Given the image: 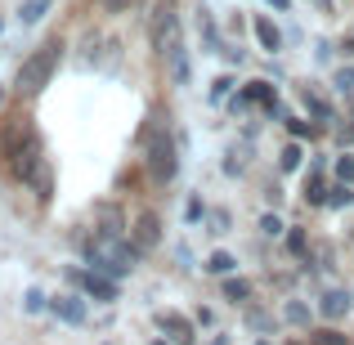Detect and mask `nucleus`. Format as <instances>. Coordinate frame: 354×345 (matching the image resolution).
Segmentation results:
<instances>
[{
  "instance_id": "nucleus-3",
  "label": "nucleus",
  "mask_w": 354,
  "mask_h": 345,
  "mask_svg": "<svg viewBox=\"0 0 354 345\" xmlns=\"http://www.w3.org/2000/svg\"><path fill=\"white\" fill-rule=\"evenodd\" d=\"M59 59H63V45L59 41H50V45H41V50L32 54V59L18 68V77H14V90L23 99H32V95H41L45 86H50V77H54V68H59Z\"/></svg>"
},
{
  "instance_id": "nucleus-9",
  "label": "nucleus",
  "mask_w": 354,
  "mask_h": 345,
  "mask_svg": "<svg viewBox=\"0 0 354 345\" xmlns=\"http://www.w3.org/2000/svg\"><path fill=\"white\" fill-rule=\"evenodd\" d=\"M157 328H162L171 341H180V345H189V341H193V323H189V319H180V314H157Z\"/></svg>"
},
{
  "instance_id": "nucleus-22",
  "label": "nucleus",
  "mask_w": 354,
  "mask_h": 345,
  "mask_svg": "<svg viewBox=\"0 0 354 345\" xmlns=\"http://www.w3.org/2000/svg\"><path fill=\"white\" fill-rule=\"evenodd\" d=\"M260 233H265V238H278V233H283V220H278L274 211H265V216H260Z\"/></svg>"
},
{
  "instance_id": "nucleus-16",
  "label": "nucleus",
  "mask_w": 354,
  "mask_h": 345,
  "mask_svg": "<svg viewBox=\"0 0 354 345\" xmlns=\"http://www.w3.org/2000/svg\"><path fill=\"white\" fill-rule=\"evenodd\" d=\"M301 162H305V148L301 144H287L283 153H278V166H283V171H301Z\"/></svg>"
},
{
  "instance_id": "nucleus-4",
  "label": "nucleus",
  "mask_w": 354,
  "mask_h": 345,
  "mask_svg": "<svg viewBox=\"0 0 354 345\" xmlns=\"http://www.w3.org/2000/svg\"><path fill=\"white\" fill-rule=\"evenodd\" d=\"M148 45L157 59H171L180 50V9L175 0H157V9L148 14Z\"/></svg>"
},
{
  "instance_id": "nucleus-29",
  "label": "nucleus",
  "mask_w": 354,
  "mask_h": 345,
  "mask_svg": "<svg viewBox=\"0 0 354 345\" xmlns=\"http://www.w3.org/2000/svg\"><path fill=\"white\" fill-rule=\"evenodd\" d=\"M104 5H108V9H113V14H126V9H130V5H135V0H104Z\"/></svg>"
},
{
  "instance_id": "nucleus-8",
  "label": "nucleus",
  "mask_w": 354,
  "mask_h": 345,
  "mask_svg": "<svg viewBox=\"0 0 354 345\" xmlns=\"http://www.w3.org/2000/svg\"><path fill=\"white\" fill-rule=\"evenodd\" d=\"M242 104H260L265 113H278V95H274L269 81H251V86L242 90Z\"/></svg>"
},
{
  "instance_id": "nucleus-2",
  "label": "nucleus",
  "mask_w": 354,
  "mask_h": 345,
  "mask_svg": "<svg viewBox=\"0 0 354 345\" xmlns=\"http://www.w3.org/2000/svg\"><path fill=\"white\" fill-rule=\"evenodd\" d=\"M144 166H148V180H157V184L175 180L180 157H175V139H171V130H166V121H153V126H148V135H144Z\"/></svg>"
},
{
  "instance_id": "nucleus-19",
  "label": "nucleus",
  "mask_w": 354,
  "mask_h": 345,
  "mask_svg": "<svg viewBox=\"0 0 354 345\" xmlns=\"http://www.w3.org/2000/svg\"><path fill=\"white\" fill-rule=\"evenodd\" d=\"M354 202V189L350 184H337V189H328V207H350Z\"/></svg>"
},
{
  "instance_id": "nucleus-26",
  "label": "nucleus",
  "mask_w": 354,
  "mask_h": 345,
  "mask_svg": "<svg viewBox=\"0 0 354 345\" xmlns=\"http://www.w3.org/2000/svg\"><path fill=\"white\" fill-rule=\"evenodd\" d=\"M171 72H175V81H180V86H184V81H189V59H184V54H180V59L171 63Z\"/></svg>"
},
{
  "instance_id": "nucleus-31",
  "label": "nucleus",
  "mask_w": 354,
  "mask_h": 345,
  "mask_svg": "<svg viewBox=\"0 0 354 345\" xmlns=\"http://www.w3.org/2000/svg\"><path fill=\"white\" fill-rule=\"evenodd\" d=\"M153 345H166V341H153Z\"/></svg>"
},
{
  "instance_id": "nucleus-1",
  "label": "nucleus",
  "mask_w": 354,
  "mask_h": 345,
  "mask_svg": "<svg viewBox=\"0 0 354 345\" xmlns=\"http://www.w3.org/2000/svg\"><path fill=\"white\" fill-rule=\"evenodd\" d=\"M0 153H5V166H9L14 180H23V184L36 180V171H41V139H36L32 130L14 126L5 139H0Z\"/></svg>"
},
{
  "instance_id": "nucleus-5",
  "label": "nucleus",
  "mask_w": 354,
  "mask_h": 345,
  "mask_svg": "<svg viewBox=\"0 0 354 345\" xmlns=\"http://www.w3.org/2000/svg\"><path fill=\"white\" fill-rule=\"evenodd\" d=\"M86 256H90V265H95L99 274L121 278V274H130V269H135L139 247H130V242H121V238H104V242H90Z\"/></svg>"
},
{
  "instance_id": "nucleus-20",
  "label": "nucleus",
  "mask_w": 354,
  "mask_h": 345,
  "mask_svg": "<svg viewBox=\"0 0 354 345\" xmlns=\"http://www.w3.org/2000/svg\"><path fill=\"white\" fill-rule=\"evenodd\" d=\"M305 198H310L314 207H323V202H328V193H323V175H319V171L310 175V189H305Z\"/></svg>"
},
{
  "instance_id": "nucleus-21",
  "label": "nucleus",
  "mask_w": 354,
  "mask_h": 345,
  "mask_svg": "<svg viewBox=\"0 0 354 345\" xmlns=\"http://www.w3.org/2000/svg\"><path fill=\"white\" fill-rule=\"evenodd\" d=\"M225 296H229V301H247V296H251V287L242 283V278H225Z\"/></svg>"
},
{
  "instance_id": "nucleus-11",
  "label": "nucleus",
  "mask_w": 354,
  "mask_h": 345,
  "mask_svg": "<svg viewBox=\"0 0 354 345\" xmlns=\"http://www.w3.org/2000/svg\"><path fill=\"white\" fill-rule=\"evenodd\" d=\"M198 36H202V50L207 54H220L225 45H220V36H216V18H211V9H198Z\"/></svg>"
},
{
  "instance_id": "nucleus-25",
  "label": "nucleus",
  "mask_w": 354,
  "mask_h": 345,
  "mask_svg": "<svg viewBox=\"0 0 354 345\" xmlns=\"http://www.w3.org/2000/svg\"><path fill=\"white\" fill-rule=\"evenodd\" d=\"M287 251H296V256L305 251V233H301V229H292V233H287Z\"/></svg>"
},
{
  "instance_id": "nucleus-6",
  "label": "nucleus",
  "mask_w": 354,
  "mask_h": 345,
  "mask_svg": "<svg viewBox=\"0 0 354 345\" xmlns=\"http://www.w3.org/2000/svg\"><path fill=\"white\" fill-rule=\"evenodd\" d=\"M72 283H77L81 287V292H90V296H95V301H117V283H113V278H108V274H99V269H95V274H86V269H81V274H77V269H72Z\"/></svg>"
},
{
  "instance_id": "nucleus-27",
  "label": "nucleus",
  "mask_w": 354,
  "mask_h": 345,
  "mask_svg": "<svg viewBox=\"0 0 354 345\" xmlns=\"http://www.w3.org/2000/svg\"><path fill=\"white\" fill-rule=\"evenodd\" d=\"M314 345H346V337H341V332H319Z\"/></svg>"
},
{
  "instance_id": "nucleus-18",
  "label": "nucleus",
  "mask_w": 354,
  "mask_h": 345,
  "mask_svg": "<svg viewBox=\"0 0 354 345\" xmlns=\"http://www.w3.org/2000/svg\"><path fill=\"white\" fill-rule=\"evenodd\" d=\"M234 86H238L234 77H216V81H211V104H225V99H229V90H234Z\"/></svg>"
},
{
  "instance_id": "nucleus-14",
  "label": "nucleus",
  "mask_w": 354,
  "mask_h": 345,
  "mask_svg": "<svg viewBox=\"0 0 354 345\" xmlns=\"http://www.w3.org/2000/svg\"><path fill=\"white\" fill-rule=\"evenodd\" d=\"M202 269H207V274H216V278H229V274L238 269V260L229 256V251H211V256H207V265H202Z\"/></svg>"
},
{
  "instance_id": "nucleus-15",
  "label": "nucleus",
  "mask_w": 354,
  "mask_h": 345,
  "mask_svg": "<svg viewBox=\"0 0 354 345\" xmlns=\"http://www.w3.org/2000/svg\"><path fill=\"white\" fill-rule=\"evenodd\" d=\"M45 14H50V0H23V9H18V23H23V27H36Z\"/></svg>"
},
{
  "instance_id": "nucleus-13",
  "label": "nucleus",
  "mask_w": 354,
  "mask_h": 345,
  "mask_svg": "<svg viewBox=\"0 0 354 345\" xmlns=\"http://www.w3.org/2000/svg\"><path fill=\"white\" fill-rule=\"evenodd\" d=\"M157 238H162L157 216H139V225H135V247H157Z\"/></svg>"
},
{
  "instance_id": "nucleus-17",
  "label": "nucleus",
  "mask_w": 354,
  "mask_h": 345,
  "mask_svg": "<svg viewBox=\"0 0 354 345\" xmlns=\"http://www.w3.org/2000/svg\"><path fill=\"white\" fill-rule=\"evenodd\" d=\"M23 310H27V314H41V310H50V296H45L41 287H32V292L23 296Z\"/></svg>"
},
{
  "instance_id": "nucleus-10",
  "label": "nucleus",
  "mask_w": 354,
  "mask_h": 345,
  "mask_svg": "<svg viewBox=\"0 0 354 345\" xmlns=\"http://www.w3.org/2000/svg\"><path fill=\"white\" fill-rule=\"evenodd\" d=\"M350 292H323V301H319V314L323 319H346L350 314Z\"/></svg>"
},
{
  "instance_id": "nucleus-7",
  "label": "nucleus",
  "mask_w": 354,
  "mask_h": 345,
  "mask_svg": "<svg viewBox=\"0 0 354 345\" xmlns=\"http://www.w3.org/2000/svg\"><path fill=\"white\" fill-rule=\"evenodd\" d=\"M251 32H256V41H260V50H265V54H278V50H283V32L274 27V18H269V14H256V18H251Z\"/></svg>"
},
{
  "instance_id": "nucleus-30",
  "label": "nucleus",
  "mask_w": 354,
  "mask_h": 345,
  "mask_svg": "<svg viewBox=\"0 0 354 345\" xmlns=\"http://www.w3.org/2000/svg\"><path fill=\"white\" fill-rule=\"evenodd\" d=\"M269 9H292V0H265Z\"/></svg>"
},
{
  "instance_id": "nucleus-12",
  "label": "nucleus",
  "mask_w": 354,
  "mask_h": 345,
  "mask_svg": "<svg viewBox=\"0 0 354 345\" xmlns=\"http://www.w3.org/2000/svg\"><path fill=\"white\" fill-rule=\"evenodd\" d=\"M50 310L59 314L63 323H81V319H86V305H81L77 296H59V301H50Z\"/></svg>"
},
{
  "instance_id": "nucleus-23",
  "label": "nucleus",
  "mask_w": 354,
  "mask_h": 345,
  "mask_svg": "<svg viewBox=\"0 0 354 345\" xmlns=\"http://www.w3.org/2000/svg\"><path fill=\"white\" fill-rule=\"evenodd\" d=\"M337 180H341V184H354V157H350V153L337 157Z\"/></svg>"
},
{
  "instance_id": "nucleus-24",
  "label": "nucleus",
  "mask_w": 354,
  "mask_h": 345,
  "mask_svg": "<svg viewBox=\"0 0 354 345\" xmlns=\"http://www.w3.org/2000/svg\"><path fill=\"white\" fill-rule=\"evenodd\" d=\"M287 323H296V328H305V323H310V310H305V305H287Z\"/></svg>"
},
{
  "instance_id": "nucleus-28",
  "label": "nucleus",
  "mask_w": 354,
  "mask_h": 345,
  "mask_svg": "<svg viewBox=\"0 0 354 345\" xmlns=\"http://www.w3.org/2000/svg\"><path fill=\"white\" fill-rule=\"evenodd\" d=\"M287 130H292V135H310V121H301V117H287Z\"/></svg>"
},
{
  "instance_id": "nucleus-32",
  "label": "nucleus",
  "mask_w": 354,
  "mask_h": 345,
  "mask_svg": "<svg viewBox=\"0 0 354 345\" xmlns=\"http://www.w3.org/2000/svg\"><path fill=\"white\" fill-rule=\"evenodd\" d=\"M216 345H225V341H216Z\"/></svg>"
}]
</instances>
